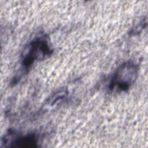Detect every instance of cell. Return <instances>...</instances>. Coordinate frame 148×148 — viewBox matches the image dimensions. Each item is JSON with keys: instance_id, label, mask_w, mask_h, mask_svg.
<instances>
[{"instance_id": "cell-1", "label": "cell", "mask_w": 148, "mask_h": 148, "mask_svg": "<svg viewBox=\"0 0 148 148\" xmlns=\"http://www.w3.org/2000/svg\"><path fill=\"white\" fill-rule=\"evenodd\" d=\"M52 52L46 35H42L34 38L26 47L21 56L22 73L27 72L36 61L51 56Z\"/></svg>"}, {"instance_id": "cell-2", "label": "cell", "mask_w": 148, "mask_h": 148, "mask_svg": "<svg viewBox=\"0 0 148 148\" xmlns=\"http://www.w3.org/2000/svg\"><path fill=\"white\" fill-rule=\"evenodd\" d=\"M139 72V66L131 61H126L121 64L112 76L109 89H116L120 91L128 90L136 81Z\"/></svg>"}]
</instances>
